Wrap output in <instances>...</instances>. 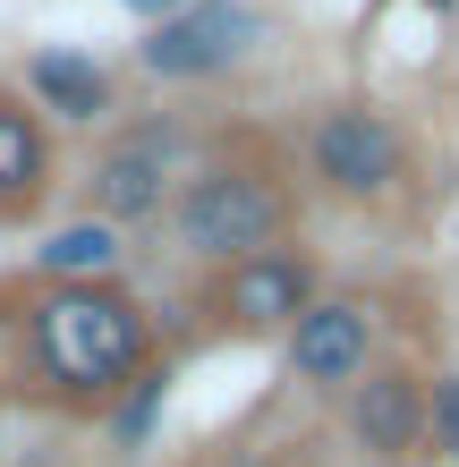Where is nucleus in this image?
<instances>
[{
    "label": "nucleus",
    "mask_w": 459,
    "mask_h": 467,
    "mask_svg": "<svg viewBox=\"0 0 459 467\" xmlns=\"http://www.w3.org/2000/svg\"><path fill=\"white\" fill-rule=\"evenodd\" d=\"M425 459L459 467V366H425Z\"/></svg>",
    "instance_id": "13"
},
{
    "label": "nucleus",
    "mask_w": 459,
    "mask_h": 467,
    "mask_svg": "<svg viewBox=\"0 0 459 467\" xmlns=\"http://www.w3.org/2000/svg\"><path fill=\"white\" fill-rule=\"evenodd\" d=\"M162 400H171V357H162V366L145 374V382H128V391L102 408V433H111L120 451H145L153 442V417H162Z\"/></svg>",
    "instance_id": "12"
},
{
    "label": "nucleus",
    "mask_w": 459,
    "mask_h": 467,
    "mask_svg": "<svg viewBox=\"0 0 459 467\" xmlns=\"http://www.w3.org/2000/svg\"><path fill=\"white\" fill-rule=\"evenodd\" d=\"M26 272H43V281H128V230L111 222H60L43 246H35V264Z\"/></svg>",
    "instance_id": "11"
},
{
    "label": "nucleus",
    "mask_w": 459,
    "mask_h": 467,
    "mask_svg": "<svg viewBox=\"0 0 459 467\" xmlns=\"http://www.w3.org/2000/svg\"><path fill=\"white\" fill-rule=\"evenodd\" d=\"M340 433L366 467H417L425 459V366L417 357H374L340 391Z\"/></svg>",
    "instance_id": "8"
},
{
    "label": "nucleus",
    "mask_w": 459,
    "mask_h": 467,
    "mask_svg": "<svg viewBox=\"0 0 459 467\" xmlns=\"http://www.w3.org/2000/svg\"><path fill=\"white\" fill-rule=\"evenodd\" d=\"M171 340L137 281H0V400L43 417H102L128 382H145Z\"/></svg>",
    "instance_id": "1"
},
{
    "label": "nucleus",
    "mask_w": 459,
    "mask_h": 467,
    "mask_svg": "<svg viewBox=\"0 0 459 467\" xmlns=\"http://www.w3.org/2000/svg\"><path fill=\"white\" fill-rule=\"evenodd\" d=\"M222 467H289V451H222Z\"/></svg>",
    "instance_id": "15"
},
{
    "label": "nucleus",
    "mask_w": 459,
    "mask_h": 467,
    "mask_svg": "<svg viewBox=\"0 0 459 467\" xmlns=\"http://www.w3.org/2000/svg\"><path fill=\"white\" fill-rule=\"evenodd\" d=\"M26 102H35L43 119H60V128H102L111 119V102H120V77L94 60V51H77V43H51L26 60Z\"/></svg>",
    "instance_id": "10"
},
{
    "label": "nucleus",
    "mask_w": 459,
    "mask_h": 467,
    "mask_svg": "<svg viewBox=\"0 0 459 467\" xmlns=\"http://www.w3.org/2000/svg\"><path fill=\"white\" fill-rule=\"evenodd\" d=\"M111 9H137L145 26H162V17H179V9H187V0H111Z\"/></svg>",
    "instance_id": "14"
},
{
    "label": "nucleus",
    "mask_w": 459,
    "mask_h": 467,
    "mask_svg": "<svg viewBox=\"0 0 459 467\" xmlns=\"http://www.w3.org/2000/svg\"><path fill=\"white\" fill-rule=\"evenodd\" d=\"M307 222V179L289 145L273 136H213L204 161L187 171V187L162 213V246L187 272H222L238 255H264V246H289Z\"/></svg>",
    "instance_id": "2"
},
{
    "label": "nucleus",
    "mask_w": 459,
    "mask_h": 467,
    "mask_svg": "<svg viewBox=\"0 0 459 467\" xmlns=\"http://www.w3.org/2000/svg\"><path fill=\"white\" fill-rule=\"evenodd\" d=\"M323 297V272L298 238L289 246H264V255H238L222 272H204L187 315H196V340H222V348H264L281 340L289 323Z\"/></svg>",
    "instance_id": "5"
},
{
    "label": "nucleus",
    "mask_w": 459,
    "mask_h": 467,
    "mask_svg": "<svg viewBox=\"0 0 459 467\" xmlns=\"http://www.w3.org/2000/svg\"><path fill=\"white\" fill-rule=\"evenodd\" d=\"M298 179L307 196H332L349 213H374L391 196H409L417 179V136L400 128L383 102H323V111L298 128Z\"/></svg>",
    "instance_id": "4"
},
{
    "label": "nucleus",
    "mask_w": 459,
    "mask_h": 467,
    "mask_svg": "<svg viewBox=\"0 0 459 467\" xmlns=\"http://www.w3.org/2000/svg\"><path fill=\"white\" fill-rule=\"evenodd\" d=\"M213 136L187 119V111H145L111 128L102 145L86 153V171H77V204H86V222H111V230H162V213L171 196L187 187V171L204 161Z\"/></svg>",
    "instance_id": "3"
},
{
    "label": "nucleus",
    "mask_w": 459,
    "mask_h": 467,
    "mask_svg": "<svg viewBox=\"0 0 459 467\" xmlns=\"http://www.w3.org/2000/svg\"><path fill=\"white\" fill-rule=\"evenodd\" d=\"M51 187H60V153H51V119L26 94L0 86V230L43 222Z\"/></svg>",
    "instance_id": "9"
},
{
    "label": "nucleus",
    "mask_w": 459,
    "mask_h": 467,
    "mask_svg": "<svg viewBox=\"0 0 459 467\" xmlns=\"http://www.w3.org/2000/svg\"><path fill=\"white\" fill-rule=\"evenodd\" d=\"M425 9H451V0H425Z\"/></svg>",
    "instance_id": "16"
},
{
    "label": "nucleus",
    "mask_w": 459,
    "mask_h": 467,
    "mask_svg": "<svg viewBox=\"0 0 459 467\" xmlns=\"http://www.w3.org/2000/svg\"><path fill=\"white\" fill-rule=\"evenodd\" d=\"M264 43H273V17H264L256 0H187L179 17L145 26L137 77H153V86H222Z\"/></svg>",
    "instance_id": "6"
},
{
    "label": "nucleus",
    "mask_w": 459,
    "mask_h": 467,
    "mask_svg": "<svg viewBox=\"0 0 459 467\" xmlns=\"http://www.w3.org/2000/svg\"><path fill=\"white\" fill-rule=\"evenodd\" d=\"M383 340V315H374V297L366 289H323L315 306L281 332V366H289V382H298L307 400H340L349 382H358Z\"/></svg>",
    "instance_id": "7"
}]
</instances>
